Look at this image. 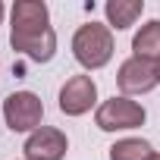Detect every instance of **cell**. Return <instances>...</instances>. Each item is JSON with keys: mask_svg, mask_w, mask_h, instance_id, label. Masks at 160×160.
Instances as JSON below:
<instances>
[{"mask_svg": "<svg viewBox=\"0 0 160 160\" xmlns=\"http://www.w3.org/2000/svg\"><path fill=\"white\" fill-rule=\"evenodd\" d=\"M13 50L25 53L35 63H47L57 53V35L50 28V13L41 0H19L13 7V32H10Z\"/></svg>", "mask_w": 160, "mask_h": 160, "instance_id": "1", "label": "cell"}, {"mask_svg": "<svg viewBox=\"0 0 160 160\" xmlns=\"http://www.w3.org/2000/svg\"><path fill=\"white\" fill-rule=\"evenodd\" d=\"M72 53L85 69H101L113 57V32L101 22H88L72 35Z\"/></svg>", "mask_w": 160, "mask_h": 160, "instance_id": "2", "label": "cell"}, {"mask_svg": "<svg viewBox=\"0 0 160 160\" xmlns=\"http://www.w3.org/2000/svg\"><path fill=\"white\" fill-rule=\"evenodd\" d=\"M41 116H44V104L32 91H13L3 101V119H7V126L13 132H35V129H41Z\"/></svg>", "mask_w": 160, "mask_h": 160, "instance_id": "3", "label": "cell"}, {"mask_svg": "<svg viewBox=\"0 0 160 160\" xmlns=\"http://www.w3.org/2000/svg\"><path fill=\"white\" fill-rule=\"evenodd\" d=\"M98 129L104 132H122V129H138L144 126V107L129 101V98H110L98 107V116H94Z\"/></svg>", "mask_w": 160, "mask_h": 160, "instance_id": "4", "label": "cell"}, {"mask_svg": "<svg viewBox=\"0 0 160 160\" xmlns=\"http://www.w3.org/2000/svg\"><path fill=\"white\" fill-rule=\"evenodd\" d=\"M116 82L122 88V98L126 94H148L160 85V75H157V66L151 60H138V57H129L122 66H119V75Z\"/></svg>", "mask_w": 160, "mask_h": 160, "instance_id": "5", "label": "cell"}, {"mask_svg": "<svg viewBox=\"0 0 160 160\" xmlns=\"http://www.w3.org/2000/svg\"><path fill=\"white\" fill-rule=\"evenodd\" d=\"M98 101V85L91 75H72L69 82L60 88V110L66 116H82L94 107Z\"/></svg>", "mask_w": 160, "mask_h": 160, "instance_id": "6", "label": "cell"}, {"mask_svg": "<svg viewBox=\"0 0 160 160\" xmlns=\"http://www.w3.org/2000/svg\"><path fill=\"white\" fill-rule=\"evenodd\" d=\"M66 148H69V141H66V135L60 129L41 126V129H35L28 135L22 151H25V160H63Z\"/></svg>", "mask_w": 160, "mask_h": 160, "instance_id": "7", "label": "cell"}, {"mask_svg": "<svg viewBox=\"0 0 160 160\" xmlns=\"http://www.w3.org/2000/svg\"><path fill=\"white\" fill-rule=\"evenodd\" d=\"M132 50L138 60H160V19L141 25V32L132 38Z\"/></svg>", "mask_w": 160, "mask_h": 160, "instance_id": "8", "label": "cell"}, {"mask_svg": "<svg viewBox=\"0 0 160 160\" xmlns=\"http://www.w3.org/2000/svg\"><path fill=\"white\" fill-rule=\"evenodd\" d=\"M104 13H107V19H110L113 28H129L144 13V3H141V0H110V3L104 7Z\"/></svg>", "mask_w": 160, "mask_h": 160, "instance_id": "9", "label": "cell"}, {"mask_svg": "<svg viewBox=\"0 0 160 160\" xmlns=\"http://www.w3.org/2000/svg\"><path fill=\"white\" fill-rule=\"evenodd\" d=\"M154 151L144 138H122L110 148V160H148Z\"/></svg>", "mask_w": 160, "mask_h": 160, "instance_id": "10", "label": "cell"}, {"mask_svg": "<svg viewBox=\"0 0 160 160\" xmlns=\"http://www.w3.org/2000/svg\"><path fill=\"white\" fill-rule=\"evenodd\" d=\"M148 160H160V154H151V157H148Z\"/></svg>", "mask_w": 160, "mask_h": 160, "instance_id": "11", "label": "cell"}, {"mask_svg": "<svg viewBox=\"0 0 160 160\" xmlns=\"http://www.w3.org/2000/svg\"><path fill=\"white\" fill-rule=\"evenodd\" d=\"M0 22H3V3H0Z\"/></svg>", "mask_w": 160, "mask_h": 160, "instance_id": "12", "label": "cell"}, {"mask_svg": "<svg viewBox=\"0 0 160 160\" xmlns=\"http://www.w3.org/2000/svg\"><path fill=\"white\" fill-rule=\"evenodd\" d=\"M157 75H160V60H157Z\"/></svg>", "mask_w": 160, "mask_h": 160, "instance_id": "13", "label": "cell"}]
</instances>
